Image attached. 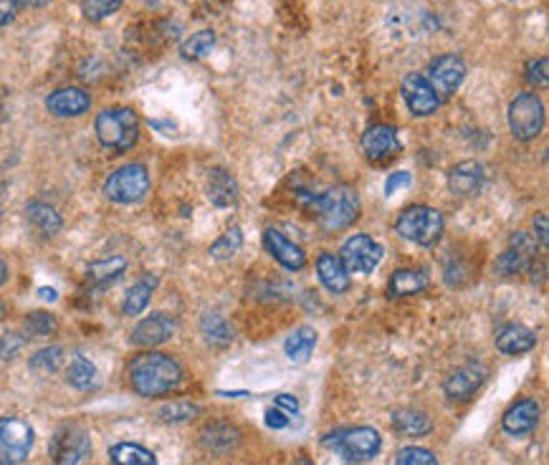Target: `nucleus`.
Segmentation results:
<instances>
[{"instance_id":"obj_1","label":"nucleus","mask_w":549,"mask_h":465,"mask_svg":"<svg viewBox=\"0 0 549 465\" xmlns=\"http://www.w3.org/2000/svg\"><path fill=\"white\" fill-rule=\"evenodd\" d=\"M130 385L143 397H163L167 392L177 390L183 385L185 372L180 362L163 352H143L127 367Z\"/></svg>"},{"instance_id":"obj_2","label":"nucleus","mask_w":549,"mask_h":465,"mask_svg":"<svg viewBox=\"0 0 549 465\" xmlns=\"http://www.w3.org/2000/svg\"><path fill=\"white\" fill-rule=\"evenodd\" d=\"M97 137L111 152L132 150L134 142L140 137V120L132 109L110 107L97 114Z\"/></svg>"},{"instance_id":"obj_3","label":"nucleus","mask_w":549,"mask_h":465,"mask_svg":"<svg viewBox=\"0 0 549 465\" xmlns=\"http://www.w3.org/2000/svg\"><path fill=\"white\" fill-rule=\"evenodd\" d=\"M319 220L327 230H342L360 216V196L350 185H337L319 197Z\"/></svg>"},{"instance_id":"obj_4","label":"nucleus","mask_w":549,"mask_h":465,"mask_svg":"<svg viewBox=\"0 0 549 465\" xmlns=\"http://www.w3.org/2000/svg\"><path fill=\"white\" fill-rule=\"evenodd\" d=\"M327 448L340 450L347 460L354 463H364V460H373L375 455L380 453L383 448V438L375 428L360 425V428H347V430H337L330 438H324Z\"/></svg>"},{"instance_id":"obj_5","label":"nucleus","mask_w":549,"mask_h":465,"mask_svg":"<svg viewBox=\"0 0 549 465\" xmlns=\"http://www.w3.org/2000/svg\"><path fill=\"white\" fill-rule=\"evenodd\" d=\"M397 233L417 246H433L443 233V216L428 206L406 207L397 217Z\"/></svg>"},{"instance_id":"obj_6","label":"nucleus","mask_w":549,"mask_h":465,"mask_svg":"<svg viewBox=\"0 0 549 465\" xmlns=\"http://www.w3.org/2000/svg\"><path fill=\"white\" fill-rule=\"evenodd\" d=\"M147 190H150V173L144 164L137 163L114 170L104 183V196L120 206H132L137 200H143Z\"/></svg>"},{"instance_id":"obj_7","label":"nucleus","mask_w":549,"mask_h":465,"mask_svg":"<svg viewBox=\"0 0 549 465\" xmlns=\"http://www.w3.org/2000/svg\"><path fill=\"white\" fill-rule=\"evenodd\" d=\"M34 428L21 417H0V465H21L34 450Z\"/></svg>"},{"instance_id":"obj_8","label":"nucleus","mask_w":549,"mask_h":465,"mask_svg":"<svg viewBox=\"0 0 549 465\" xmlns=\"http://www.w3.org/2000/svg\"><path fill=\"white\" fill-rule=\"evenodd\" d=\"M509 127L516 140L529 142L539 137V132L544 127V104L537 94L524 91L509 104Z\"/></svg>"},{"instance_id":"obj_9","label":"nucleus","mask_w":549,"mask_h":465,"mask_svg":"<svg viewBox=\"0 0 549 465\" xmlns=\"http://www.w3.org/2000/svg\"><path fill=\"white\" fill-rule=\"evenodd\" d=\"M91 455V438L79 425L58 428L51 440V460L54 465H84Z\"/></svg>"},{"instance_id":"obj_10","label":"nucleus","mask_w":549,"mask_h":465,"mask_svg":"<svg viewBox=\"0 0 549 465\" xmlns=\"http://www.w3.org/2000/svg\"><path fill=\"white\" fill-rule=\"evenodd\" d=\"M342 263L350 273H370L383 260V246L370 236H352L342 246Z\"/></svg>"},{"instance_id":"obj_11","label":"nucleus","mask_w":549,"mask_h":465,"mask_svg":"<svg viewBox=\"0 0 549 465\" xmlns=\"http://www.w3.org/2000/svg\"><path fill=\"white\" fill-rule=\"evenodd\" d=\"M403 99H406L407 109L416 114V117H430L436 114L440 107V97L436 94V89L430 87L428 76L423 74H407L403 79Z\"/></svg>"},{"instance_id":"obj_12","label":"nucleus","mask_w":549,"mask_h":465,"mask_svg":"<svg viewBox=\"0 0 549 465\" xmlns=\"http://www.w3.org/2000/svg\"><path fill=\"white\" fill-rule=\"evenodd\" d=\"M463 79H466V64H463L459 56L446 54L438 56L433 64H430V87L436 89V94L438 97H450V94H456L459 87L463 84Z\"/></svg>"},{"instance_id":"obj_13","label":"nucleus","mask_w":549,"mask_h":465,"mask_svg":"<svg viewBox=\"0 0 549 465\" xmlns=\"http://www.w3.org/2000/svg\"><path fill=\"white\" fill-rule=\"evenodd\" d=\"M483 382H486V367H483L481 362H466V365L450 372L446 385H443V390L449 395V400L463 402L471 400Z\"/></svg>"},{"instance_id":"obj_14","label":"nucleus","mask_w":549,"mask_h":465,"mask_svg":"<svg viewBox=\"0 0 549 465\" xmlns=\"http://www.w3.org/2000/svg\"><path fill=\"white\" fill-rule=\"evenodd\" d=\"M177 329V322L170 314H163V312H157V314L147 316L143 319L140 324L134 326L132 332V344L134 346H157V344H165L173 339Z\"/></svg>"},{"instance_id":"obj_15","label":"nucleus","mask_w":549,"mask_h":465,"mask_svg":"<svg viewBox=\"0 0 549 465\" xmlns=\"http://www.w3.org/2000/svg\"><path fill=\"white\" fill-rule=\"evenodd\" d=\"M89 107H91V97L79 87L56 89L46 99V109L54 117H81V114H87Z\"/></svg>"},{"instance_id":"obj_16","label":"nucleus","mask_w":549,"mask_h":465,"mask_svg":"<svg viewBox=\"0 0 549 465\" xmlns=\"http://www.w3.org/2000/svg\"><path fill=\"white\" fill-rule=\"evenodd\" d=\"M483 183H486V170H483V164L476 163V160L459 163L449 173V187L453 196H476V193H481Z\"/></svg>"},{"instance_id":"obj_17","label":"nucleus","mask_w":549,"mask_h":465,"mask_svg":"<svg viewBox=\"0 0 549 465\" xmlns=\"http://www.w3.org/2000/svg\"><path fill=\"white\" fill-rule=\"evenodd\" d=\"M363 150L375 163H383L387 157H393V154L400 150L396 127H387V124H375V127H370V130L363 134Z\"/></svg>"},{"instance_id":"obj_18","label":"nucleus","mask_w":549,"mask_h":465,"mask_svg":"<svg viewBox=\"0 0 549 465\" xmlns=\"http://www.w3.org/2000/svg\"><path fill=\"white\" fill-rule=\"evenodd\" d=\"M264 246L284 269L301 270L304 263H307V253L299 248L297 243H291L286 236H281L279 230H274V227H269L264 233Z\"/></svg>"},{"instance_id":"obj_19","label":"nucleus","mask_w":549,"mask_h":465,"mask_svg":"<svg viewBox=\"0 0 549 465\" xmlns=\"http://www.w3.org/2000/svg\"><path fill=\"white\" fill-rule=\"evenodd\" d=\"M539 405L534 400H519L504 412V430L509 435H529L539 425Z\"/></svg>"},{"instance_id":"obj_20","label":"nucleus","mask_w":549,"mask_h":465,"mask_svg":"<svg viewBox=\"0 0 549 465\" xmlns=\"http://www.w3.org/2000/svg\"><path fill=\"white\" fill-rule=\"evenodd\" d=\"M534 344H537V334L522 324H509L496 334V349L506 357L524 354L529 349H534Z\"/></svg>"},{"instance_id":"obj_21","label":"nucleus","mask_w":549,"mask_h":465,"mask_svg":"<svg viewBox=\"0 0 549 465\" xmlns=\"http://www.w3.org/2000/svg\"><path fill=\"white\" fill-rule=\"evenodd\" d=\"M317 273L319 281L324 283V289L332 293H344L350 289V270L344 269L340 256L334 253H322L317 259Z\"/></svg>"},{"instance_id":"obj_22","label":"nucleus","mask_w":549,"mask_h":465,"mask_svg":"<svg viewBox=\"0 0 549 465\" xmlns=\"http://www.w3.org/2000/svg\"><path fill=\"white\" fill-rule=\"evenodd\" d=\"M208 197L216 207H231L238 200V183L228 170H213L208 180Z\"/></svg>"},{"instance_id":"obj_23","label":"nucleus","mask_w":549,"mask_h":465,"mask_svg":"<svg viewBox=\"0 0 549 465\" xmlns=\"http://www.w3.org/2000/svg\"><path fill=\"white\" fill-rule=\"evenodd\" d=\"M200 440L213 453H228L238 445V430L228 422H210L200 430Z\"/></svg>"},{"instance_id":"obj_24","label":"nucleus","mask_w":549,"mask_h":465,"mask_svg":"<svg viewBox=\"0 0 549 465\" xmlns=\"http://www.w3.org/2000/svg\"><path fill=\"white\" fill-rule=\"evenodd\" d=\"M428 289V273L420 269H400L393 273V279L387 283L390 296H416V293Z\"/></svg>"},{"instance_id":"obj_25","label":"nucleus","mask_w":549,"mask_h":465,"mask_svg":"<svg viewBox=\"0 0 549 465\" xmlns=\"http://www.w3.org/2000/svg\"><path fill=\"white\" fill-rule=\"evenodd\" d=\"M393 430L406 438H423L433 430V422L428 420L426 412L403 407V410L393 412Z\"/></svg>"},{"instance_id":"obj_26","label":"nucleus","mask_w":549,"mask_h":465,"mask_svg":"<svg viewBox=\"0 0 549 465\" xmlns=\"http://www.w3.org/2000/svg\"><path fill=\"white\" fill-rule=\"evenodd\" d=\"M314 346H317V332L309 329V326H301L294 334H289V339L284 342V352L286 357H289V362L304 365V362H309V357H311Z\"/></svg>"},{"instance_id":"obj_27","label":"nucleus","mask_w":549,"mask_h":465,"mask_svg":"<svg viewBox=\"0 0 549 465\" xmlns=\"http://www.w3.org/2000/svg\"><path fill=\"white\" fill-rule=\"evenodd\" d=\"M154 286H157V279H154V276H144V279H140V281L134 283L132 289L127 291V296H124V303H121L124 316L143 314L144 309H147V303H150V299H153Z\"/></svg>"},{"instance_id":"obj_28","label":"nucleus","mask_w":549,"mask_h":465,"mask_svg":"<svg viewBox=\"0 0 549 465\" xmlns=\"http://www.w3.org/2000/svg\"><path fill=\"white\" fill-rule=\"evenodd\" d=\"M26 216H28V220H31V226L38 227L44 236H56L61 227H64V220H61V216L56 213V207H51L48 203H28V207H26Z\"/></svg>"},{"instance_id":"obj_29","label":"nucleus","mask_w":549,"mask_h":465,"mask_svg":"<svg viewBox=\"0 0 549 465\" xmlns=\"http://www.w3.org/2000/svg\"><path fill=\"white\" fill-rule=\"evenodd\" d=\"M110 460L114 465H157L153 450L137 443H117L110 450Z\"/></svg>"},{"instance_id":"obj_30","label":"nucleus","mask_w":549,"mask_h":465,"mask_svg":"<svg viewBox=\"0 0 549 465\" xmlns=\"http://www.w3.org/2000/svg\"><path fill=\"white\" fill-rule=\"evenodd\" d=\"M200 332L206 336V342L213 346H226L231 344L233 329L231 324L223 319L220 314H206L200 319Z\"/></svg>"},{"instance_id":"obj_31","label":"nucleus","mask_w":549,"mask_h":465,"mask_svg":"<svg viewBox=\"0 0 549 465\" xmlns=\"http://www.w3.org/2000/svg\"><path fill=\"white\" fill-rule=\"evenodd\" d=\"M127 269V260L121 256H111V259L97 260L89 266V281L97 283V286H107V283L117 281L121 273Z\"/></svg>"},{"instance_id":"obj_32","label":"nucleus","mask_w":549,"mask_h":465,"mask_svg":"<svg viewBox=\"0 0 549 465\" xmlns=\"http://www.w3.org/2000/svg\"><path fill=\"white\" fill-rule=\"evenodd\" d=\"M94 379H97V367H94L87 357L77 354V357L71 359V365L67 367V382L71 387L89 390V387L94 385Z\"/></svg>"},{"instance_id":"obj_33","label":"nucleus","mask_w":549,"mask_h":465,"mask_svg":"<svg viewBox=\"0 0 549 465\" xmlns=\"http://www.w3.org/2000/svg\"><path fill=\"white\" fill-rule=\"evenodd\" d=\"M532 260L534 259L519 253L516 248H509L496 259V270H499L501 276H519V273H527V270L532 269Z\"/></svg>"},{"instance_id":"obj_34","label":"nucleus","mask_w":549,"mask_h":465,"mask_svg":"<svg viewBox=\"0 0 549 465\" xmlns=\"http://www.w3.org/2000/svg\"><path fill=\"white\" fill-rule=\"evenodd\" d=\"M213 46H216V33L206 28V31L193 33L187 38L185 44H183V56L190 58V61H198L203 56H208V51H213Z\"/></svg>"},{"instance_id":"obj_35","label":"nucleus","mask_w":549,"mask_h":465,"mask_svg":"<svg viewBox=\"0 0 549 465\" xmlns=\"http://www.w3.org/2000/svg\"><path fill=\"white\" fill-rule=\"evenodd\" d=\"M61 365H64V349L61 346H46L31 357V369L44 372V375H54L61 369Z\"/></svg>"},{"instance_id":"obj_36","label":"nucleus","mask_w":549,"mask_h":465,"mask_svg":"<svg viewBox=\"0 0 549 465\" xmlns=\"http://www.w3.org/2000/svg\"><path fill=\"white\" fill-rule=\"evenodd\" d=\"M243 246V236L238 227H231V230H226L223 236H220L213 246H210V256L213 259H233Z\"/></svg>"},{"instance_id":"obj_37","label":"nucleus","mask_w":549,"mask_h":465,"mask_svg":"<svg viewBox=\"0 0 549 465\" xmlns=\"http://www.w3.org/2000/svg\"><path fill=\"white\" fill-rule=\"evenodd\" d=\"M198 412H200L198 405H193V402H185V400H177V402H167V405H163V407L157 410V417H160L163 422H185V420H193Z\"/></svg>"},{"instance_id":"obj_38","label":"nucleus","mask_w":549,"mask_h":465,"mask_svg":"<svg viewBox=\"0 0 549 465\" xmlns=\"http://www.w3.org/2000/svg\"><path fill=\"white\" fill-rule=\"evenodd\" d=\"M124 0H81V13L87 21H104L120 11Z\"/></svg>"},{"instance_id":"obj_39","label":"nucleus","mask_w":549,"mask_h":465,"mask_svg":"<svg viewBox=\"0 0 549 465\" xmlns=\"http://www.w3.org/2000/svg\"><path fill=\"white\" fill-rule=\"evenodd\" d=\"M56 319L54 314H48V312H34V314L26 316V322H23V329H26V334L28 336H48L56 332Z\"/></svg>"},{"instance_id":"obj_40","label":"nucleus","mask_w":549,"mask_h":465,"mask_svg":"<svg viewBox=\"0 0 549 465\" xmlns=\"http://www.w3.org/2000/svg\"><path fill=\"white\" fill-rule=\"evenodd\" d=\"M396 465H438L436 460V455L426 450V448H416V445H410V448H403L396 458Z\"/></svg>"},{"instance_id":"obj_41","label":"nucleus","mask_w":549,"mask_h":465,"mask_svg":"<svg viewBox=\"0 0 549 465\" xmlns=\"http://www.w3.org/2000/svg\"><path fill=\"white\" fill-rule=\"evenodd\" d=\"M547 66L549 61L542 56V58H534V61H529L527 64V81L529 84H534V87H547L549 74H547Z\"/></svg>"},{"instance_id":"obj_42","label":"nucleus","mask_w":549,"mask_h":465,"mask_svg":"<svg viewBox=\"0 0 549 465\" xmlns=\"http://www.w3.org/2000/svg\"><path fill=\"white\" fill-rule=\"evenodd\" d=\"M23 344H26V339L18 334H13V332H8V334L0 336V359H13L18 352L23 349Z\"/></svg>"},{"instance_id":"obj_43","label":"nucleus","mask_w":549,"mask_h":465,"mask_svg":"<svg viewBox=\"0 0 549 465\" xmlns=\"http://www.w3.org/2000/svg\"><path fill=\"white\" fill-rule=\"evenodd\" d=\"M512 248L524 253L529 259H534V253H537V240L529 238L527 233H514V236H512Z\"/></svg>"},{"instance_id":"obj_44","label":"nucleus","mask_w":549,"mask_h":465,"mask_svg":"<svg viewBox=\"0 0 549 465\" xmlns=\"http://www.w3.org/2000/svg\"><path fill=\"white\" fill-rule=\"evenodd\" d=\"M264 420L271 430H284V428H289V415H286L284 410H279V407H269Z\"/></svg>"},{"instance_id":"obj_45","label":"nucleus","mask_w":549,"mask_h":465,"mask_svg":"<svg viewBox=\"0 0 549 465\" xmlns=\"http://www.w3.org/2000/svg\"><path fill=\"white\" fill-rule=\"evenodd\" d=\"M410 180H413V177H410V173L390 174V177H387V183H385V193H387V196H396L397 190H403V187H407V185H410Z\"/></svg>"},{"instance_id":"obj_46","label":"nucleus","mask_w":549,"mask_h":465,"mask_svg":"<svg viewBox=\"0 0 549 465\" xmlns=\"http://www.w3.org/2000/svg\"><path fill=\"white\" fill-rule=\"evenodd\" d=\"M276 407L279 410H284L286 415H297L299 412V400L294 395H276Z\"/></svg>"},{"instance_id":"obj_47","label":"nucleus","mask_w":549,"mask_h":465,"mask_svg":"<svg viewBox=\"0 0 549 465\" xmlns=\"http://www.w3.org/2000/svg\"><path fill=\"white\" fill-rule=\"evenodd\" d=\"M16 13H18L16 0H0V28H3V26H8V23L16 18Z\"/></svg>"},{"instance_id":"obj_48","label":"nucleus","mask_w":549,"mask_h":465,"mask_svg":"<svg viewBox=\"0 0 549 465\" xmlns=\"http://www.w3.org/2000/svg\"><path fill=\"white\" fill-rule=\"evenodd\" d=\"M534 230H537V238L542 246H547L549 243V227H547V216H539L534 220Z\"/></svg>"},{"instance_id":"obj_49","label":"nucleus","mask_w":549,"mask_h":465,"mask_svg":"<svg viewBox=\"0 0 549 465\" xmlns=\"http://www.w3.org/2000/svg\"><path fill=\"white\" fill-rule=\"evenodd\" d=\"M48 3H51V0H16L18 8H44Z\"/></svg>"},{"instance_id":"obj_50","label":"nucleus","mask_w":549,"mask_h":465,"mask_svg":"<svg viewBox=\"0 0 549 465\" xmlns=\"http://www.w3.org/2000/svg\"><path fill=\"white\" fill-rule=\"evenodd\" d=\"M5 279H8V266H5V260L0 259V286L5 283Z\"/></svg>"},{"instance_id":"obj_51","label":"nucleus","mask_w":549,"mask_h":465,"mask_svg":"<svg viewBox=\"0 0 549 465\" xmlns=\"http://www.w3.org/2000/svg\"><path fill=\"white\" fill-rule=\"evenodd\" d=\"M38 293L44 296L46 301H56V291H54V289H41V291H38Z\"/></svg>"},{"instance_id":"obj_52","label":"nucleus","mask_w":549,"mask_h":465,"mask_svg":"<svg viewBox=\"0 0 549 465\" xmlns=\"http://www.w3.org/2000/svg\"><path fill=\"white\" fill-rule=\"evenodd\" d=\"M291 465H314V463H311V460H309L307 455H299L297 460H294V463H291Z\"/></svg>"},{"instance_id":"obj_53","label":"nucleus","mask_w":549,"mask_h":465,"mask_svg":"<svg viewBox=\"0 0 549 465\" xmlns=\"http://www.w3.org/2000/svg\"><path fill=\"white\" fill-rule=\"evenodd\" d=\"M5 312H8V309H5V303H0V319L5 316Z\"/></svg>"}]
</instances>
